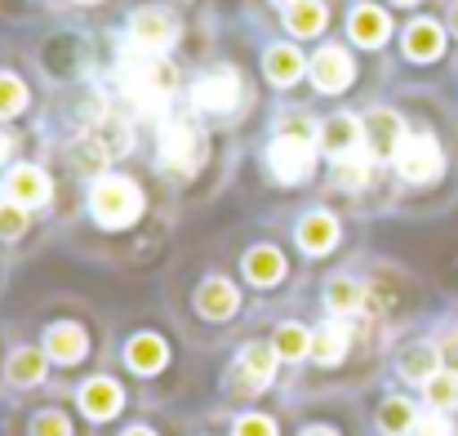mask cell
Instances as JSON below:
<instances>
[{
  "instance_id": "obj_3",
  "label": "cell",
  "mask_w": 458,
  "mask_h": 436,
  "mask_svg": "<svg viewBox=\"0 0 458 436\" xmlns=\"http://www.w3.org/2000/svg\"><path fill=\"white\" fill-rule=\"evenodd\" d=\"M200 156H205V139H200L196 125H187V121H165V130H160V160H165V169L191 174V169L200 165Z\"/></svg>"
},
{
  "instance_id": "obj_21",
  "label": "cell",
  "mask_w": 458,
  "mask_h": 436,
  "mask_svg": "<svg viewBox=\"0 0 458 436\" xmlns=\"http://www.w3.org/2000/svg\"><path fill=\"white\" fill-rule=\"evenodd\" d=\"M45 352L54 356V361H81L85 356V329L81 325H54L49 334H45Z\"/></svg>"
},
{
  "instance_id": "obj_9",
  "label": "cell",
  "mask_w": 458,
  "mask_h": 436,
  "mask_svg": "<svg viewBox=\"0 0 458 436\" xmlns=\"http://www.w3.org/2000/svg\"><path fill=\"white\" fill-rule=\"evenodd\" d=\"M267 165H272V174L281 178V183H303L307 174H311V143H299V139H276V143L267 147Z\"/></svg>"
},
{
  "instance_id": "obj_15",
  "label": "cell",
  "mask_w": 458,
  "mask_h": 436,
  "mask_svg": "<svg viewBox=\"0 0 458 436\" xmlns=\"http://www.w3.org/2000/svg\"><path fill=\"white\" fill-rule=\"evenodd\" d=\"M196 307L209 316V321H227L236 307H241V298H236V286L232 281H223V277H209L200 294H196Z\"/></svg>"
},
{
  "instance_id": "obj_20",
  "label": "cell",
  "mask_w": 458,
  "mask_h": 436,
  "mask_svg": "<svg viewBox=\"0 0 458 436\" xmlns=\"http://www.w3.org/2000/svg\"><path fill=\"white\" fill-rule=\"evenodd\" d=\"M125 361H130V370H139V374H156V370L169 361V352H165V343H160L156 334H139V338H130Z\"/></svg>"
},
{
  "instance_id": "obj_30",
  "label": "cell",
  "mask_w": 458,
  "mask_h": 436,
  "mask_svg": "<svg viewBox=\"0 0 458 436\" xmlns=\"http://www.w3.org/2000/svg\"><path fill=\"white\" fill-rule=\"evenodd\" d=\"M27 107V85L9 72H0V116H18Z\"/></svg>"
},
{
  "instance_id": "obj_24",
  "label": "cell",
  "mask_w": 458,
  "mask_h": 436,
  "mask_svg": "<svg viewBox=\"0 0 458 436\" xmlns=\"http://www.w3.org/2000/svg\"><path fill=\"white\" fill-rule=\"evenodd\" d=\"M285 27H290V36H320L325 31V4L320 0L285 4Z\"/></svg>"
},
{
  "instance_id": "obj_28",
  "label": "cell",
  "mask_w": 458,
  "mask_h": 436,
  "mask_svg": "<svg viewBox=\"0 0 458 436\" xmlns=\"http://www.w3.org/2000/svg\"><path fill=\"white\" fill-rule=\"evenodd\" d=\"M276 356H285V361L311 356V329H303V325H281L276 329Z\"/></svg>"
},
{
  "instance_id": "obj_10",
  "label": "cell",
  "mask_w": 458,
  "mask_h": 436,
  "mask_svg": "<svg viewBox=\"0 0 458 436\" xmlns=\"http://www.w3.org/2000/svg\"><path fill=\"white\" fill-rule=\"evenodd\" d=\"M320 143H325V151H329L334 160H352V156H360V143H365L360 121H356V116H334V121L320 130Z\"/></svg>"
},
{
  "instance_id": "obj_33",
  "label": "cell",
  "mask_w": 458,
  "mask_h": 436,
  "mask_svg": "<svg viewBox=\"0 0 458 436\" xmlns=\"http://www.w3.org/2000/svg\"><path fill=\"white\" fill-rule=\"evenodd\" d=\"M22 227H27V209L22 205H0V236H22Z\"/></svg>"
},
{
  "instance_id": "obj_26",
  "label": "cell",
  "mask_w": 458,
  "mask_h": 436,
  "mask_svg": "<svg viewBox=\"0 0 458 436\" xmlns=\"http://www.w3.org/2000/svg\"><path fill=\"white\" fill-rule=\"evenodd\" d=\"M9 379L22 383V388L40 383V379H45V352H40V347H18V352L9 356Z\"/></svg>"
},
{
  "instance_id": "obj_17",
  "label": "cell",
  "mask_w": 458,
  "mask_h": 436,
  "mask_svg": "<svg viewBox=\"0 0 458 436\" xmlns=\"http://www.w3.org/2000/svg\"><path fill=\"white\" fill-rule=\"evenodd\" d=\"M245 277H250L254 286H276V281L285 277V259H281V250H272V245L250 250V254H245Z\"/></svg>"
},
{
  "instance_id": "obj_19",
  "label": "cell",
  "mask_w": 458,
  "mask_h": 436,
  "mask_svg": "<svg viewBox=\"0 0 458 436\" xmlns=\"http://www.w3.org/2000/svg\"><path fill=\"white\" fill-rule=\"evenodd\" d=\"M307 67L311 63H303V54L294 45H272L267 49V76H272V85H294Z\"/></svg>"
},
{
  "instance_id": "obj_18",
  "label": "cell",
  "mask_w": 458,
  "mask_h": 436,
  "mask_svg": "<svg viewBox=\"0 0 458 436\" xmlns=\"http://www.w3.org/2000/svg\"><path fill=\"white\" fill-rule=\"evenodd\" d=\"M401 374H405L410 383H428V379H437V374H441V352L428 347V343L405 347V352H401Z\"/></svg>"
},
{
  "instance_id": "obj_4",
  "label": "cell",
  "mask_w": 458,
  "mask_h": 436,
  "mask_svg": "<svg viewBox=\"0 0 458 436\" xmlns=\"http://www.w3.org/2000/svg\"><path fill=\"white\" fill-rule=\"evenodd\" d=\"M241 103V76L232 67H218V72H205L196 85H191V107L196 112H209V116H227L232 107Z\"/></svg>"
},
{
  "instance_id": "obj_25",
  "label": "cell",
  "mask_w": 458,
  "mask_h": 436,
  "mask_svg": "<svg viewBox=\"0 0 458 436\" xmlns=\"http://www.w3.org/2000/svg\"><path fill=\"white\" fill-rule=\"evenodd\" d=\"M325 307H329L334 316H352V312L365 307V290H360L356 281L338 277V281H329V290H325Z\"/></svg>"
},
{
  "instance_id": "obj_34",
  "label": "cell",
  "mask_w": 458,
  "mask_h": 436,
  "mask_svg": "<svg viewBox=\"0 0 458 436\" xmlns=\"http://www.w3.org/2000/svg\"><path fill=\"white\" fill-rule=\"evenodd\" d=\"M31 436H72V428H67L63 415H40V419L31 423Z\"/></svg>"
},
{
  "instance_id": "obj_27",
  "label": "cell",
  "mask_w": 458,
  "mask_h": 436,
  "mask_svg": "<svg viewBox=\"0 0 458 436\" xmlns=\"http://www.w3.org/2000/svg\"><path fill=\"white\" fill-rule=\"evenodd\" d=\"M414 423H419V415H414V406H410L405 397H392V401H383V410H378V428H383L387 436L414 432Z\"/></svg>"
},
{
  "instance_id": "obj_40",
  "label": "cell",
  "mask_w": 458,
  "mask_h": 436,
  "mask_svg": "<svg viewBox=\"0 0 458 436\" xmlns=\"http://www.w3.org/2000/svg\"><path fill=\"white\" fill-rule=\"evenodd\" d=\"M450 27H454V36H458V4L450 9Z\"/></svg>"
},
{
  "instance_id": "obj_6",
  "label": "cell",
  "mask_w": 458,
  "mask_h": 436,
  "mask_svg": "<svg viewBox=\"0 0 458 436\" xmlns=\"http://www.w3.org/2000/svg\"><path fill=\"white\" fill-rule=\"evenodd\" d=\"M130 36H134V45H139V49H148V54H165V49L178 40V22H174V13H169V9L148 4V9H139V13L130 18Z\"/></svg>"
},
{
  "instance_id": "obj_41",
  "label": "cell",
  "mask_w": 458,
  "mask_h": 436,
  "mask_svg": "<svg viewBox=\"0 0 458 436\" xmlns=\"http://www.w3.org/2000/svg\"><path fill=\"white\" fill-rule=\"evenodd\" d=\"M125 436H152V432H143V428H134V432H125Z\"/></svg>"
},
{
  "instance_id": "obj_31",
  "label": "cell",
  "mask_w": 458,
  "mask_h": 436,
  "mask_svg": "<svg viewBox=\"0 0 458 436\" xmlns=\"http://www.w3.org/2000/svg\"><path fill=\"white\" fill-rule=\"evenodd\" d=\"M369 178V156H352V160H338V187H360Z\"/></svg>"
},
{
  "instance_id": "obj_32",
  "label": "cell",
  "mask_w": 458,
  "mask_h": 436,
  "mask_svg": "<svg viewBox=\"0 0 458 436\" xmlns=\"http://www.w3.org/2000/svg\"><path fill=\"white\" fill-rule=\"evenodd\" d=\"M410 436H454V423L445 419V410H432V415H423V419L414 423Z\"/></svg>"
},
{
  "instance_id": "obj_44",
  "label": "cell",
  "mask_w": 458,
  "mask_h": 436,
  "mask_svg": "<svg viewBox=\"0 0 458 436\" xmlns=\"http://www.w3.org/2000/svg\"><path fill=\"white\" fill-rule=\"evenodd\" d=\"M81 4H94V0H81Z\"/></svg>"
},
{
  "instance_id": "obj_36",
  "label": "cell",
  "mask_w": 458,
  "mask_h": 436,
  "mask_svg": "<svg viewBox=\"0 0 458 436\" xmlns=\"http://www.w3.org/2000/svg\"><path fill=\"white\" fill-rule=\"evenodd\" d=\"M281 134H285V139H299V143H311V139H316V125H311L307 116H290V121L281 125Z\"/></svg>"
},
{
  "instance_id": "obj_8",
  "label": "cell",
  "mask_w": 458,
  "mask_h": 436,
  "mask_svg": "<svg viewBox=\"0 0 458 436\" xmlns=\"http://www.w3.org/2000/svg\"><path fill=\"white\" fill-rule=\"evenodd\" d=\"M360 134H365V147H369L374 156H396L401 143L410 139V134H405V125H401V116H396V112H387V107L369 112V116L360 121Z\"/></svg>"
},
{
  "instance_id": "obj_23",
  "label": "cell",
  "mask_w": 458,
  "mask_h": 436,
  "mask_svg": "<svg viewBox=\"0 0 458 436\" xmlns=\"http://www.w3.org/2000/svg\"><path fill=\"white\" fill-rule=\"evenodd\" d=\"M334 241H338V223L329 214H307L303 223H299V245H303L307 254H325Z\"/></svg>"
},
{
  "instance_id": "obj_38",
  "label": "cell",
  "mask_w": 458,
  "mask_h": 436,
  "mask_svg": "<svg viewBox=\"0 0 458 436\" xmlns=\"http://www.w3.org/2000/svg\"><path fill=\"white\" fill-rule=\"evenodd\" d=\"M303 436H338V432H329V428H307Z\"/></svg>"
},
{
  "instance_id": "obj_2",
  "label": "cell",
  "mask_w": 458,
  "mask_h": 436,
  "mask_svg": "<svg viewBox=\"0 0 458 436\" xmlns=\"http://www.w3.org/2000/svg\"><path fill=\"white\" fill-rule=\"evenodd\" d=\"M89 209H94V218H98L103 227H125V223L139 218V209H143V192H139L130 178L103 174V178L94 183V192H89Z\"/></svg>"
},
{
  "instance_id": "obj_43",
  "label": "cell",
  "mask_w": 458,
  "mask_h": 436,
  "mask_svg": "<svg viewBox=\"0 0 458 436\" xmlns=\"http://www.w3.org/2000/svg\"><path fill=\"white\" fill-rule=\"evenodd\" d=\"M281 4H294V0H281Z\"/></svg>"
},
{
  "instance_id": "obj_29",
  "label": "cell",
  "mask_w": 458,
  "mask_h": 436,
  "mask_svg": "<svg viewBox=\"0 0 458 436\" xmlns=\"http://www.w3.org/2000/svg\"><path fill=\"white\" fill-rule=\"evenodd\" d=\"M423 388H428V401H432L437 410H454L458 406V374L454 370H441V374L428 379Z\"/></svg>"
},
{
  "instance_id": "obj_37",
  "label": "cell",
  "mask_w": 458,
  "mask_h": 436,
  "mask_svg": "<svg viewBox=\"0 0 458 436\" xmlns=\"http://www.w3.org/2000/svg\"><path fill=\"white\" fill-rule=\"evenodd\" d=\"M441 361H445V370H454V374H458V338L441 347Z\"/></svg>"
},
{
  "instance_id": "obj_11",
  "label": "cell",
  "mask_w": 458,
  "mask_h": 436,
  "mask_svg": "<svg viewBox=\"0 0 458 436\" xmlns=\"http://www.w3.org/2000/svg\"><path fill=\"white\" fill-rule=\"evenodd\" d=\"M9 201L22 205V209L45 205V201H49V178H45V169H36V165L9 169Z\"/></svg>"
},
{
  "instance_id": "obj_16",
  "label": "cell",
  "mask_w": 458,
  "mask_h": 436,
  "mask_svg": "<svg viewBox=\"0 0 458 436\" xmlns=\"http://www.w3.org/2000/svg\"><path fill=\"white\" fill-rule=\"evenodd\" d=\"M81 410H85L89 419H112V415L121 410V388H116L112 379H89V383L81 388Z\"/></svg>"
},
{
  "instance_id": "obj_35",
  "label": "cell",
  "mask_w": 458,
  "mask_h": 436,
  "mask_svg": "<svg viewBox=\"0 0 458 436\" xmlns=\"http://www.w3.org/2000/svg\"><path fill=\"white\" fill-rule=\"evenodd\" d=\"M236 436H276V423L263 419V415H245V419L236 423Z\"/></svg>"
},
{
  "instance_id": "obj_42",
  "label": "cell",
  "mask_w": 458,
  "mask_h": 436,
  "mask_svg": "<svg viewBox=\"0 0 458 436\" xmlns=\"http://www.w3.org/2000/svg\"><path fill=\"white\" fill-rule=\"evenodd\" d=\"M396 4H419V0H396Z\"/></svg>"
},
{
  "instance_id": "obj_1",
  "label": "cell",
  "mask_w": 458,
  "mask_h": 436,
  "mask_svg": "<svg viewBox=\"0 0 458 436\" xmlns=\"http://www.w3.org/2000/svg\"><path fill=\"white\" fill-rule=\"evenodd\" d=\"M121 90L143 107V112H160L174 94V67L160 58V54H125L121 58Z\"/></svg>"
},
{
  "instance_id": "obj_14",
  "label": "cell",
  "mask_w": 458,
  "mask_h": 436,
  "mask_svg": "<svg viewBox=\"0 0 458 436\" xmlns=\"http://www.w3.org/2000/svg\"><path fill=\"white\" fill-rule=\"evenodd\" d=\"M441 49H445V31H441L432 18L410 22V31H405V54H410L414 63H432V58H441Z\"/></svg>"
},
{
  "instance_id": "obj_7",
  "label": "cell",
  "mask_w": 458,
  "mask_h": 436,
  "mask_svg": "<svg viewBox=\"0 0 458 436\" xmlns=\"http://www.w3.org/2000/svg\"><path fill=\"white\" fill-rule=\"evenodd\" d=\"M311 81H316V90L320 94H338V90H347L352 85V58H347V49L343 45H325V49H316V58H311Z\"/></svg>"
},
{
  "instance_id": "obj_39",
  "label": "cell",
  "mask_w": 458,
  "mask_h": 436,
  "mask_svg": "<svg viewBox=\"0 0 458 436\" xmlns=\"http://www.w3.org/2000/svg\"><path fill=\"white\" fill-rule=\"evenodd\" d=\"M0 156H9V134L0 130Z\"/></svg>"
},
{
  "instance_id": "obj_13",
  "label": "cell",
  "mask_w": 458,
  "mask_h": 436,
  "mask_svg": "<svg viewBox=\"0 0 458 436\" xmlns=\"http://www.w3.org/2000/svg\"><path fill=\"white\" fill-rule=\"evenodd\" d=\"M347 31H352V40H356V45L378 49V45L387 40L392 22H387V13H383V9H374V4H356V9H352V18H347Z\"/></svg>"
},
{
  "instance_id": "obj_12",
  "label": "cell",
  "mask_w": 458,
  "mask_h": 436,
  "mask_svg": "<svg viewBox=\"0 0 458 436\" xmlns=\"http://www.w3.org/2000/svg\"><path fill=\"white\" fill-rule=\"evenodd\" d=\"M236 370H241V383H245L250 392H259V388H267V383L276 379V347H263V343H250V347L241 352V361H236Z\"/></svg>"
},
{
  "instance_id": "obj_5",
  "label": "cell",
  "mask_w": 458,
  "mask_h": 436,
  "mask_svg": "<svg viewBox=\"0 0 458 436\" xmlns=\"http://www.w3.org/2000/svg\"><path fill=\"white\" fill-rule=\"evenodd\" d=\"M392 160H396L401 178H410V183H432V178L441 174V165H445V160H441V143H437L432 134H410Z\"/></svg>"
},
{
  "instance_id": "obj_22",
  "label": "cell",
  "mask_w": 458,
  "mask_h": 436,
  "mask_svg": "<svg viewBox=\"0 0 458 436\" xmlns=\"http://www.w3.org/2000/svg\"><path fill=\"white\" fill-rule=\"evenodd\" d=\"M343 352H347V325L343 321H325L311 334V356L320 365H334V361H343Z\"/></svg>"
}]
</instances>
